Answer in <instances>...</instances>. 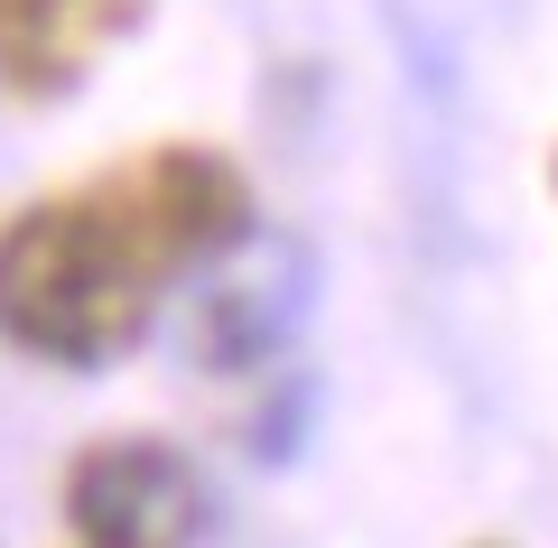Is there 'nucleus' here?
<instances>
[{"label":"nucleus","mask_w":558,"mask_h":548,"mask_svg":"<svg viewBox=\"0 0 558 548\" xmlns=\"http://www.w3.org/2000/svg\"><path fill=\"white\" fill-rule=\"evenodd\" d=\"M299 326V260H279V270H223L205 289V316H196V353L215 373H252L289 344Z\"/></svg>","instance_id":"4"},{"label":"nucleus","mask_w":558,"mask_h":548,"mask_svg":"<svg viewBox=\"0 0 558 548\" xmlns=\"http://www.w3.org/2000/svg\"><path fill=\"white\" fill-rule=\"evenodd\" d=\"M65 521L84 548H186L205 529V484L159 437H102L65 465Z\"/></svg>","instance_id":"2"},{"label":"nucleus","mask_w":558,"mask_h":548,"mask_svg":"<svg viewBox=\"0 0 558 548\" xmlns=\"http://www.w3.org/2000/svg\"><path fill=\"white\" fill-rule=\"evenodd\" d=\"M140 20H149V0H0V84L28 102H57Z\"/></svg>","instance_id":"3"},{"label":"nucleus","mask_w":558,"mask_h":548,"mask_svg":"<svg viewBox=\"0 0 558 548\" xmlns=\"http://www.w3.org/2000/svg\"><path fill=\"white\" fill-rule=\"evenodd\" d=\"M549 176H558V158H549Z\"/></svg>","instance_id":"5"},{"label":"nucleus","mask_w":558,"mask_h":548,"mask_svg":"<svg viewBox=\"0 0 558 548\" xmlns=\"http://www.w3.org/2000/svg\"><path fill=\"white\" fill-rule=\"evenodd\" d=\"M252 242V176L223 149L168 139L75 196L0 223V334L47 363H112L149 334L159 289Z\"/></svg>","instance_id":"1"}]
</instances>
